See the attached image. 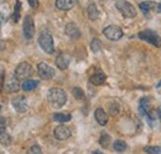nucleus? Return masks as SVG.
Returning <instances> with one entry per match:
<instances>
[{"instance_id": "3", "label": "nucleus", "mask_w": 161, "mask_h": 154, "mask_svg": "<svg viewBox=\"0 0 161 154\" xmlns=\"http://www.w3.org/2000/svg\"><path fill=\"white\" fill-rule=\"evenodd\" d=\"M39 44L40 47L48 54H52L55 52V46H53V38L48 32H42L39 37Z\"/></svg>"}, {"instance_id": "17", "label": "nucleus", "mask_w": 161, "mask_h": 154, "mask_svg": "<svg viewBox=\"0 0 161 154\" xmlns=\"http://www.w3.org/2000/svg\"><path fill=\"white\" fill-rule=\"evenodd\" d=\"M91 83L93 85H102V84H104L105 83V74L102 73V72H98V73L93 74L91 77Z\"/></svg>"}, {"instance_id": "4", "label": "nucleus", "mask_w": 161, "mask_h": 154, "mask_svg": "<svg viewBox=\"0 0 161 154\" xmlns=\"http://www.w3.org/2000/svg\"><path fill=\"white\" fill-rule=\"evenodd\" d=\"M139 38L149 42L155 47H161V37L153 30H145L139 33Z\"/></svg>"}, {"instance_id": "5", "label": "nucleus", "mask_w": 161, "mask_h": 154, "mask_svg": "<svg viewBox=\"0 0 161 154\" xmlns=\"http://www.w3.org/2000/svg\"><path fill=\"white\" fill-rule=\"evenodd\" d=\"M31 74H32V67H31L27 62H22V63H20V64L16 67L15 72H14V75L18 78L19 80L27 79V78L31 77Z\"/></svg>"}, {"instance_id": "2", "label": "nucleus", "mask_w": 161, "mask_h": 154, "mask_svg": "<svg viewBox=\"0 0 161 154\" xmlns=\"http://www.w3.org/2000/svg\"><path fill=\"white\" fill-rule=\"evenodd\" d=\"M115 6H117V9L120 11V14L124 18L133 19V18L136 16V10H135V8H134L130 3H128V1H125V0H118V1L115 3Z\"/></svg>"}, {"instance_id": "36", "label": "nucleus", "mask_w": 161, "mask_h": 154, "mask_svg": "<svg viewBox=\"0 0 161 154\" xmlns=\"http://www.w3.org/2000/svg\"><path fill=\"white\" fill-rule=\"evenodd\" d=\"M93 154H102V153H93Z\"/></svg>"}, {"instance_id": "24", "label": "nucleus", "mask_w": 161, "mask_h": 154, "mask_svg": "<svg viewBox=\"0 0 161 154\" xmlns=\"http://www.w3.org/2000/svg\"><path fill=\"white\" fill-rule=\"evenodd\" d=\"M91 49H92L93 52H99V51L102 49L101 39H98V38L92 39V42H91Z\"/></svg>"}, {"instance_id": "25", "label": "nucleus", "mask_w": 161, "mask_h": 154, "mask_svg": "<svg viewBox=\"0 0 161 154\" xmlns=\"http://www.w3.org/2000/svg\"><path fill=\"white\" fill-rule=\"evenodd\" d=\"M99 143H101V146H103V147H108L109 143H110V136L108 135V133H105V132H102Z\"/></svg>"}, {"instance_id": "7", "label": "nucleus", "mask_w": 161, "mask_h": 154, "mask_svg": "<svg viewBox=\"0 0 161 154\" xmlns=\"http://www.w3.org/2000/svg\"><path fill=\"white\" fill-rule=\"evenodd\" d=\"M37 73H39V77L41 79H45V80H50L55 77V69L48 65L47 63L45 62H41L37 65Z\"/></svg>"}, {"instance_id": "32", "label": "nucleus", "mask_w": 161, "mask_h": 154, "mask_svg": "<svg viewBox=\"0 0 161 154\" xmlns=\"http://www.w3.org/2000/svg\"><path fill=\"white\" fill-rule=\"evenodd\" d=\"M5 48V41L4 39H0V51H3Z\"/></svg>"}, {"instance_id": "30", "label": "nucleus", "mask_w": 161, "mask_h": 154, "mask_svg": "<svg viewBox=\"0 0 161 154\" xmlns=\"http://www.w3.org/2000/svg\"><path fill=\"white\" fill-rule=\"evenodd\" d=\"M5 127H6V120L0 116V133L5 132Z\"/></svg>"}, {"instance_id": "14", "label": "nucleus", "mask_w": 161, "mask_h": 154, "mask_svg": "<svg viewBox=\"0 0 161 154\" xmlns=\"http://www.w3.org/2000/svg\"><path fill=\"white\" fill-rule=\"evenodd\" d=\"M68 64H69V58L68 56H66V54H60L58 57L56 58V65H57V68L61 69V70H64V69H67L68 68Z\"/></svg>"}, {"instance_id": "21", "label": "nucleus", "mask_w": 161, "mask_h": 154, "mask_svg": "<svg viewBox=\"0 0 161 154\" xmlns=\"http://www.w3.org/2000/svg\"><path fill=\"white\" fill-rule=\"evenodd\" d=\"M126 143L124 142V141H115L114 143H113V149L115 151V152H124V151H126Z\"/></svg>"}, {"instance_id": "12", "label": "nucleus", "mask_w": 161, "mask_h": 154, "mask_svg": "<svg viewBox=\"0 0 161 154\" xmlns=\"http://www.w3.org/2000/svg\"><path fill=\"white\" fill-rule=\"evenodd\" d=\"M5 90L8 93H16L20 90V84H19V79L16 77L10 78L8 81H6V85H5Z\"/></svg>"}, {"instance_id": "11", "label": "nucleus", "mask_w": 161, "mask_h": 154, "mask_svg": "<svg viewBox=\"0 0 161 154\" xmlns=\"http://www.w3.org/2000/svg\"><path fill=\"white\" fill-rule=\"evenodd\" d=\"M64 32L67 36H69L71 38H78L80 36V31L78 28V26L73 22H69L66 25V28H64Z\"/></svg>"}, {"instance_id": "29", "label": "nucleus", "mask_w": 161, "mask_h": 154, "mask_svg": "<svg viewBox=\"0 0 161 154\" xmlns=\"http://www.w3.org/2000/svg\"><path fill=\"white\" fill-rule=\"evenodd\" d=\"M119 112V106L117 104H112L110 105V115H117Z\"/></svg>"}, {"instance_id": "37", "label": "nucleus", "mask_w": 161, "mask_h": 154, "mask_svg": "<svg viewBox=\"0 0 161 154\" xmlns=\"http://www.w3.org/2000/svg\"><path fill=\"white\" fill-rule=\"evenodd\" d=\"M0 111H1V107H0Z\"/></svg>"}, {"instance_id": "15", "label": "nucleus", "mask_w": 161, "mask_h": 154, "mask_svg": "<svg viewBox=\"0 0 161 154\" xmlns=\"http://www.w3.org/2000/svg\"><path fill=\"white\" fill-rule=\"evenodd\" d=\"M56 8L62 11L71 10L73 8V1L72 0H56Z\"/></svg>"}, {"instance_id": "27", "label": "nucleus", "mask_w": 161, "mask_h": 154, "mask_svg": "<svg viewBox=\"0 0 161 154\" xmlns=\"http://www.w3.org/2000/svg\"><path fill=\"white\" fill-rule=\"evenodd\" d=\"M72 95L75 96V99H77V100H82L84 97V93H83V90L80 88L76 86V88L72 89Z\"/></svg>"}, {"instance_id": "19", "label": "nucleus", "mask_w": 161, "mask_h": 154, "mask_svg": "<svg viewBox=\"0 0 161 154\" xmlns=\"http://www.w3.org/2000/svg\"><path fill=\"white\" fill-rule=\"evenodd\" d=\"M139 8H140L141 11L145 14V13H149L150 10L155 9L156 8V4L153 3V1H145V3H141L140 5H139Z\"/></svg>"}, {"instance_id": "20", "label": "nucleus", "mask_w": 161, "mask_h": 154, "mask_svg": "<svg viewBox=\"0 0 161 154\" xmlns=\"http://www.w3.org/2000/svg\"><path fill=\"white\" fill-rule=\"evenodd\" d=\"M52 120L53 121H57V122H68L71 120V115L69 114H55L52 116Z\"/></svg>"}, {"instance_id": "26", "label": "nucleus", "mask_w": 161, "mask_h": 154, "mask_svg": "<svg viewBox=\"0 0 161 154\" xmlns=\"http://www.w3.org/2000/svg\"><path fill=\"white\" fill-rule=\"evenodd\" d=\"M0 143L4 144V146H9L11 143V137L8 135L6 132L0 133Z\"/></svg>"}, {"instance_id": "38", "label": "nucleus", "mask_w": 161, "mask_h": 154, "mask_svg": "<svg viewBox=\"0 0 161 154\" xmlns=\"http://www.w3.org/2000/svg\"><path fill=\"white\" fill-rule=\"evenodd\" d=\"M0 23H1V22H0Z\"/></svg>"}, {"instance_id": "10", "label": "nucleus", "mask_w": 161, "mask_h": 154, "mask_svg": "<svg viewBox=\"0 0 161 154\" xmlns=\"http://www.w3.org/2000/svg\"><path fill=\"white\" fill-rule=\"evenodd\" d=\"M53 135L56 137V139H58V141H66L67 138L71 137V130H69L67 126L61 125V126H57V127L55 128Z\"/></svg>"}, {"instance_id": "18", "label": "nucleus", "mask_w": 161, "mask_h": 154, "mask_svg": "<svg viewBox=\"0 0 161 154\" xmlns=\"http://www.w3.org/2000/svg\"><path fill=\"white\" fill-rule=\"evenodd\" d=\"M39 85V81L36 80H32V79H26L24 83H22V90L25 91H32L34 89H36V86Z\"/></svg>"}, {"instance_id": "8", "label": "nucleus", "mask_w": 161, "mask_h": 154, "mask_svg": "<svg viewBox=\"0 0 161 154\" xmlns=\"http://www.w3.org/2000/svg\"><path fill=\"white\" fill-rule=\"evenodd\" d=\"M22 30H24V36L26 39H31L34 37V35H35V23H34V20L30 15L25 16Z\"/></svg>"}, {"instance_id": "28", "label": "nucleus", "mask_w": 161, "mask_h": 154, "mask_svg": "<svg viewBox=\"0 0 161 154\" xmlns=\"http://www.w3.org/2000/svg\"><path fill=\"white\" fill-rule=\"evenodd\" d=\"M26 154H42V151L39 146H32L27 149V153Z\"/></svg>"}, {"instance_id": "23", "label": "nucleus", "mask_w": 161, "mask_h": 154, "mask_svg": "<svg viewBox=\"0 0 161 154\" xmlns=\"http://www.w3.org/2000/svg\"><path fill=\"white\" fill-rule=\"evenodd\" d=\"M20 8H21V3L18 0L16 4H15L14 14H13V21H14V22H18V21L20 20Z\"/></svg>"}, {"instance_id": "1", "label": "nucleus", "mask_w": 161, "mask_h": 154, "mask_svg": "<svg viewBox=\"0 0 161 154\" xmlns=\"http://www.w3.org/2000/svg\"><path fill=\"white\" fill-rule=\"evenodd\" d=\"M47 100L52 107L60 109L67 101V94L60 88H52L47 94Z\"/></svg>"}, {"instance_id": "33", "label": "nucleus", "mask_w": 161, "mask_h": 154, "mask_svg": "<svg viewBox=\"0 0 161 154\" xmlns=\"http://www.w3.org/2000/svg\"><path fill=\"white\" fill-rule=\"evenodd\" d=\"M155 9H156L158 13H161V4H156V8Z\"/></svg>"}, {"instance_id": "34", "label": "nucleus", "mask_w": 161, "mask_h": 154, "mask_svg": "<svg viewBox=\"0 0 161 154\" xmlns=\"http://www.w3.org/2000/svg\"><path fill=\"white\" fill-rule=\"evenodd\" d=\"M159 117H160V121H161V107H159Z\"/></svg>"}, {"instance_id": "22", "label": "nucleus", "mask_w": 161, "mask_h": 154, "mask_svg": "<svg viewBox=\"0 0 161 154\" xmlns=\"http://www.w3.org/2000/svg\"><path fill=\"white\" fill-rule=\"evenodd\" d=\"M145 153L147 154H161V147L159 146H147L144 148Z\"/></svg>"}, {"instance_id": "35", "label": "nucleus", "mask_w": 161, "mask_h": 154, "mask_svg": "<svg viewBox=\"0 0 161 154\" xmlns=\"http://www.w3.org/2000/svg\"><path fill=\"white\" fill-rule=\"evenodd\" d=\"M158 86H161V81L159 83V84H158Z\"/></svg>"}, {"instance_id": "13", "label": "nucleus", "mask_w": 161, "mask_h": 154, "mask_svg": "<svg viewBox=\"0 0 161 154\" xmlns=\"http://www.w3.org/2000/svg\"><path fill=\"white\" fill-rule=\"evenodd\" d=\"M94 117L97 120V122L101 125V126H105L108 123V115L105 114V111L103 109H97L96 112H94Z\"/></svg>"}, {"instance_id": "6", "label": "nucleus", "mask_w": 161, "mask_h": 154, "mask_svg": "<svg viewBox=\"0 0 161 154\" xmlns=\"http://www.w3.org/2000/svg\"><path fill=\"white\" fill-rule=\"evenodd\" d=\"M104 36L110 41H118L123 37V30H121L119 26H115V25H110V26H107L103 31Z\"/></svg>"}, {"instance_id": "9", "label": "nucleus", "mask_w": 161, "mask_h": 154, "mask_svg": "<svg viewBox=\"0 0 161 154\" xmlns=\"http://www.w3.org/2000/svg\"><path fill=\"white\" fill-rule=\"evenodd\" d=\"M11 105H13V107L15 109V111L19 112V114L26 112L27 109H29V104H27V100H26L25 96L14 97L13 101H11Z\"/></svg>"}, {"instance_id": "16", "label": "nucleus", "mask_w": 161, "mask_h": 154, "mask_svg": "<svg viewBox=\"0 0 161 154\" xmlns=\"http://www.w3.org/2000/svg\"><path fill=\"white\" fill-rule=\"evenodd\" d=\"M87 13H88V18L92 20V21H96V20H98V18H99V10H98V8H97L96 4H91L88 6Z\"/></svg>"}, {"instance_id": "31", "label": "nucleus", "mask_w": 161, "mask_h": 154, "mask_svg": "<svg viewBox=\"0 0 161 154\" xmlns=\"http://www.w3.org/2000/svg\"><path fill=\"white\" fill-rule=\"evenodd\" d=\"M27 1H29L30 6H31L32 9H36V8H39V0H27Z\"/></svg>"}]
</instances>
